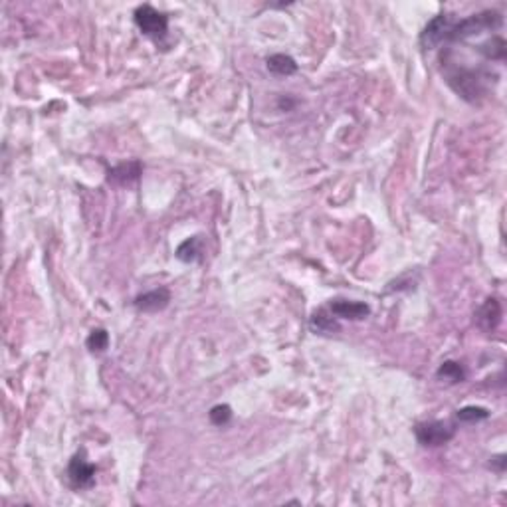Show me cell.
Wrapping results in <instances>:
<instances>
[{"mask_svg": "<svg viewBox=\"0 0 507 507\" xmlns=\"http://www.w3.org/2000/svg\"><path fill=\"white\" fill-rule=\"evenodd\" d=\"M440 71L444 81L468 104H480L487 97V93L492 92V81L497 78L489 68L460 64L452 60H440Z\"/></svg>", "mask_w": 507, "mask_h": 507, "instance_id": "obj_1", "label": "cell"}, {"mask_svg": "<svg viewBox=\"0 0 507 507\" xmlns=\"http://www.w3.org/2000/svg\"><path fill=\"white\" fill-rule=\"evenodd\" d=\"M416 440L424 448H438L448 444L450 440L456 436V426L452 422L444 420H430V422H420L415 426Z\"/></svg>", "mask_w": 507, "mask_h": 507, "instance_id": "obj_2", "label": "cell"}, {"mask_svg": "<svg viewBox=\"0 0 507 507\" xmlns=\"http://www.w3.org/2000/svg\"><path fill=\"white\" fill-rule=\"evenodd\" d=\"M135 24L143 34L155 42L162 40L169 32V16L153 8L151 4H143L135 11Z\"/></svg>", "mask_w": 507, "mask_h": 507, "instance_id": "obj_3", "label": "cell"}, {"mask_svg": "<svg viewBox=\"0 0 507 507\" xmlns=\"http://www.w3.org/2000/svg\"><path fill=\"white\" fill-rule=\"evenodd\" d=\"M95 466L85 460V454H76L68 466V480L76 489H90L95 484Z\"/></svg>", "mask_w": 507, "mask_h": 507, "instance_id": "obj_4", "label": "cell"}, {"mask_svg": "<svg viewBox=\"0 0 507 507\" xmlns=\"http://www.w3.org/2000/svg\"><path fill=\"white\" fill-rule=\"evenodd\" d=\"M450 22H452V20H450L448 14H438L436 18H432V20L426 24V28L422 30V34H420V44H422V48H424V50H436V48H440L444 36L448 32Z\"/></svg>", "mask_w": 507, "mask_h": 507, "instance_id": "obj_5", "label": "cell"}, {"mask_svg": "<svg viewBox=\"0 0 507 507\" xmlns=\"http://www.w3.org/2000/svg\"><path fill=\"white\" fill-rule=\"evenodd\" d=\"M327 310L333 313L337 319H351V321H363L370 313V307L367 303L349 300L331 301Z\"/></svg>", "mask_w": 507, "mask_h": 507, "instance_id": "obj_6", "label": "cell"}, {"mask_svg": "<svg viewBox=\"0 0 507 507\" xmlns=\"http://www.w3.org/2000/svg\"><path fill=\"white\" fill-rule=\"evenodd\" d=\"M475 321L480 325V329H484L485 333L496 331L497 325L501 323V303L496 298L485 300L484 305L475 313Z\"/></svg>", "mask_w": 507, "mask_h": 507, "instance_id": "obj_7", "label": "cell"}, {"mask_svg": "<svg viewBox=\"0 0 507 507\" xmlns=\"http://www.w3.org/2000/svg\"><path fill=\"white\" fill-rule=\"evenodd\" d=\"M169 301H171V291L167 288L151 289L147 293L135 298V307H137L139 312L155 313L165 310L169 305Z\"/></svg>", "mask_w": 507, "mask_h": 507, "instance_id": "obj_8", "label": "cell"}, {"mask_svg": "<svg viewBox=\"0 0 507 507\" xmlns=\"http://www.w3.org/2000/svg\"><path fill=\"white\" fill-rule=\"evenodd\" d=\"M139 176H141V162L139 161L121 162L107 173L109 183H113V185H131Z\"/></svg>", "mask_w": 507, "mask_h": 507, "instance_id": "obj_9", "label": "cell"}, {"mask_svg": "<svg viewBox=\"0 0 507 507\" xmlns=\"http://www.w3.org/2000/svg\"><path fill=\"white\" fill-rule=\"evenodd\" d=\"M473 50H478V54H482L487 62H506L507 44L501 36H492Z\"/></svg>", "mask_w": 507, "mask_h": 507, "instance_id": "obj_10", "label": "cell"}, {"mask_svg": "<svg viewBox=\"0 0 507 507\" xmlns=\"http://www.w3.org/2000/svg\"><path fill=\"white\" fill-rule=\"evenodd\" d=\"M310 327L315 333L321 335H331L341 331V325L337 321V317L329 310H317V312L313 313L312 319H310Z\"/></svg>", "mask_w": 507, "mask_h": 507, "instance_id": "obj_11", "label": "cell"}, {"mask_svg": "<svg viewBox=\"0 0 507 507\" xmlns=\"http://www.w3.org/2000/svg\"><path fill=\"white\" fill-rule=\"evenodd\" d=\"M265 66L268 69L274 74V76H291L298 71V64L296 60L288 56V54H274L265 60Z\"/></svg>", "mask_w": 507, "mask_h": 507, "instance_id": "obj_12", "label": "cell"}, {"mask_svg": "<svg viewBox=\"0 0 507 507\" xmlns=\"http://www.w3.org/2000/svg\"><path fill=\"white\" fill-rule=\"evenodd\" d=\"M200 256H202V238L200 236H193L176 248V258L181 262H186V264L198 262Z\"/></svg>", "mask_w": 507, "mask_h": 507, "instance_id": "obj_13", "label": "cell"}, {"mask_svg": "<svg viewBox=\"0 0 507 507\" xmlns=\"http://www.w3.org/2000/svg\"><path fill=\"white\" fill-rule=\"evenodd\" d=\"M436 377L440 380H446L448 384H458V382H464L466 380V370L461 367L460 363L456 361H444L440 365V369L436 370Z\"/></svg>", "mask_w": 507, "mask_h": 507, "instance_id": "obj_14", "label": "cell"}, {"mask_svg": "<svg viewBox=\"0 0 507 507\" xmlns=\"http://www.w3.org/2000/svg\"><path fill=\"white\" fill-rule=\"evenodd\" d=\"M456 418L460 420V422H480V420H485V418H489V410L484 408V406H464L461 410H458V415Z\"/></svg>", "mask_w": 507, "mask_h": 507, "instance_id": "obj_15", "label": "cell"}, {"mask_svg": "<svg viewBox=\"0 0 507 507\" xmlns=\"http://www.w3.org/2000/svg\"><path fill=\"white\" fill-rule=\"evenodd\" d=\"M85 345L92 353H104L105 349L109 347V333L105 329H93L88 337V341H85Z\"/></svg>", "mask_w": 507, "mask_h": 507, "instance_id": "obj_16", "label": "cell"}, {"mask_svg": "<svg viewBox=\"0 0 507 507\" xmlns=\"http://www.w3.org/2000/svg\"><path fill=\"white\" fill-rule=\"evenodd\" d=\"M232 418V408L228 404H218V406H214L212 410H210V422L214 424V426H224V424H228Z\"/></svg>", "mask_w": 507, "mask_h": 507, "instance_id": "obj_17", "label": "cell"}]
</instances>
